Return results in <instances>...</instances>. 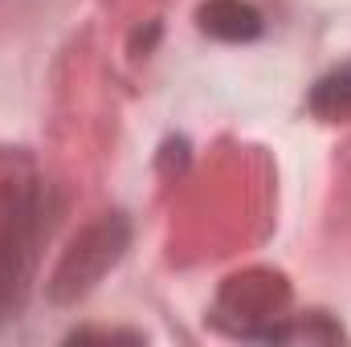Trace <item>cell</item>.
Segmentation results:
<instances>
[{
    "instance_id": "3",
    "label": "cell",
    "mask_w": 351,
    "mask_h": 347,
    "mask_svg": "<svg viewBox=\"0 0 351 347\" xmlns=\"http://www.w3.org/2000/svg\"><path fill=\"white\" fill-rule=\"evenodd\" d=\"M200 25H204V33H213L221 41H250L262 33V16L245 0H208L200 8Z\"/></svg>"
},
{
    "instance_id": "2",
    "label": "cell",
    "mask_w": 351,
    "mask_h": 347,
    "mask_svg": "<svg viewBox=\"0 0 351 347\" xmlns=\"http://www.w3.org/2000/svg\"><path fill=\"white\" fill-rule=\"evenodd\" d=\"M123 246H127V221H123V217H102V221H94L90 229H82V233L70 241L62 265L53 270L49 294H53L58 302H74L78 294H86L90 286L119 261Z\"/></svg>"
},
{
    "instance_id": "1",
    "label": "cell",
    "mask_w": 351,
    "mask_h": 347,
    "mask_svg": "<svg viewBox=\"0 0 351 347\" xmlns=\"http://www.w3.org/2000/svg\"><path fill=\"white\" fill-rule=\"evenodd\" d=\"M37 192L25 184H8L0 196V315H8L25 294V278L37 254Z\"/></svg>"
},
{
    "instance_id": "4",
    "label": "cell",
    "mask_w": 351,
    "mask_h": 347,
    "mask_svg": "<svg viewBox=\"0 0 351 347\" xmlns=\"http://www.w3.org/2000/svg\"><path fill=\"white\" fill-rule=\"evenodd\" d=\"M311 106H315V115H323V119H351V66L348 70H339V74H327L315 94H311Z\"/></svg>"
}]
</instances>
